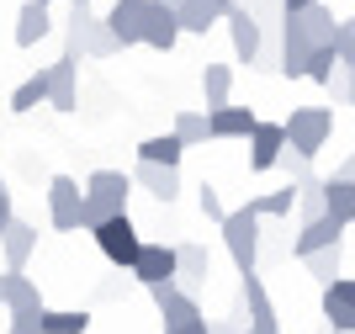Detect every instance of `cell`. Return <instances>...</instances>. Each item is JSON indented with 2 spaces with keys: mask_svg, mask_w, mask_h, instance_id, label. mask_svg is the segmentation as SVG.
<instances>
[{
  "mask_svg": "<svg viewBox=\"0 0 355 334\" xmlns=\"http://www.w3.org/2000/svg\"><path fill=\"white\" fill-rule=\"evenodd\" d=\"M128 191H133V175L122 170H96L85 181V218H80V228H106L112 218H122L128 212Z\"/></svg>",
  "mask_w": 355,
  "mask_h": 334,
  "instance_id": "6da1fadb",
  "label": "cell"
},
{
  "mask_svg": "<svg viewBox=\"0 0 355 334\" xmlns=\"http://www.w3.org/2000/svg\"><path fill=\"white\" fill-rule=\"evenodd\" d=\"M282 128H286V149L302 154V160H313L329 144V133H334V112L329 106H292V117H286Z\"/></svg>",
  "mask_w": 355,
  "mask_h": 334,
  "instance_id": "7a4b0ae2",
  "label": "cell"
},
{
  "mask_svg": "<svg viewBox=\"0 0 355 334\" xmlns=\"http://www.w3.org/2000/svg\"><path fill=\"white\" fill-rule=\"evenodd\" d=\"M64 43H69V53H85V58H112V53H122L117 32L106 27V16H96V11H74L69 27H64Z\"/></svg>",
  "mask_w": 355,
  "mask_h": 334,
  "instance_id": "3957f363",
  "label": "cell"
},
{
  "mask_svg": "<svg viewBox=\"0 0 355 334\" xmlns=\"http://www.w3.org/2000/svg\"><path fill=\"white\" fill-rule=\"evenodd\" d=\"M223 244L234 255L239 276H254V260H260V212L254 207H234L228 223H223Z\"/></svg>",
  "mask_w": 355,
  "mask_h": 334,
  "instance_id": "277c9868",
  "label": "cell"
},
{
  "mask_svg": "<svg viewBox=\"0 0 355 334\" xmlns=\"http://www.w3.org/2000/svg\"><path fill=\"white\" fill-rule=\"evenodd\" d=\"M96 244H101V255L112 265H122V271H133L138 265V255H144V239H138V228H133V218L122 212V218H112L106 228H96Z\"/></svg>",
  "mask_w": 355,
  "mask_h": 334,
  "instance_id": "5b68a950",
  "label": "cell"
},
{
  "mask_svg": "<svg viewBox=\"0 0 355 334\" xmlns=\"http://www.w3.org/2000/svg\"><path fill=\"white\" fill-rule=\"evenodd\" d=\"M80 218H85V191H80V181L53 175V181H48V223L69 233V228H80Z\"/></svg>",
  "mask_w": 355,
  "mask_h": 334,
  "instance_id": "8992f818",
  "label": "cell"
},
{
  "mask_svg": "<svg viewBox=\"0 0 355 334\" xmlns=\"http://www.w3.org/2000/svg\"><path fill=\"white\" fill-rule=\"evenodd\" d=\"M223 22H228V43H234V58L254 69V64H260V53H266V27L250 16V6H234Z\"/></svg>",
  "mask_w": 355,
  "mask_h": 334,
  "instance_id": "52a82bcc",
  "label": "cell"
},
{
  "mask_svg": "<svg viewBox=\"0 0 355 334\" xmlns=\"http://www.w3.org/2000/svg\"><path fill=\"white\" fill-rule=\"evenodd\" d=\"M133 276L144 281L148 292H154V287H170V281L180 276V249H175V244H144V255H138V265H133Z\"/></svg>",
  "mask_w": 355,
  "mask_h": 334,
  "instance_id": "ba28073f",
  "label": "cell"
},
{
  "mask_svg": "<svg viewBox=\"0 0 355 334\" xmlns=\"http://www.w3.org/2000/svg\"><path fill=\"white\" fill-rule=\"evenodd\" d=\"M48 80H53L48 106H53V112H74V106H80V53H69V48H64L59 64H48Z\"/></svg>",
  "mask_w": 355,
  "mask_h": 334,
  "instance_id": "9c48e42d",
  "label": "cell"
},
{
  "mask_svg": "<svg viewBox=\"0 0 355 334\" xmlns=\"http://www.w3.org/2000/svg\"><path fill=\"white\" fill-rule=\"evenodd\" d=\"M318 308H324V319H329L334 334H355V276H340L334 287H324Z\"/></svg>",
  "mask_w": 355,
  "mask_h": 334,
  "instance_id": "30bf717a",
  "label": "cell"
},
{
  "mask_svg": "<svg viewBox=\"0 0 355 334\" xmlns=\"http://www.w3.org/2000/svg\"><path fill=\"white\" fill-rule=\"evenodd\" d=\"M345 228H350V223H340L334 212L318 218V223H302V233L292 239V255H297V260H308V255H318V249H340Z\"/></svg>",
  "mask_w": 355,
  "mask_h": 334,
  "instance_id": "8fae6325",
  "label": "cell"
},
{
  "mask_svg": "<svg viewBox=\"0 0 355 334\" xmlns=\"http://www.w3.org/2000/svg\"><path fill=\"white\" fill-rule=\"evenodd\" d=\"M148 297H154V308H159V319H164V334L180 329V324H196V319H202V303H196V297H186L175 281H170V287H154Z\"/></svg>",
  "mask_w": 355,
  "mask_h": 334,
  "instance_id": "7c38bea8",
  "label": "cell"
},
{
  "mask_svg": "<svg viewBox=\"0 0 355 334\" xmlns=\"http://www.w3.org/2000/svg\"><path fill=\"white\" fill-rule=\"evenodd\" d=\"M106 27L117 32L122 48L144 43V27H148V0H117L112 11H106Z\"/></svg>",
  "mask_w": 355,
  "mask_h": 334,
  "instance_id": "4fadbf2b",
  "label": "cell"
},
{
  "mask_svg": "<svg viewBox=\"0 0 355 334\" xmlns=\"http://www.w3.org/2000/svg\"><path fill=\"white\" fill-rule=\"evenodd\" d=\"M286 154V128L282 122H260L250 133V170H276Z\"/></svg>",
  "mask_w": 355,
  "mask_h": 334,
  "instance_id": "5bb4252c",
  "label": "cell"
},
{
  "mask_svg": "<svg viewBox=\"0 0 355 334\" xmlns=\"http://www.w3.org/2000/svg\"><path fill=\"white\" fill-rule=\"evenodd\" d=\"M180 249V276H175V287L186 292V297H196V292L207 287V276H212V255L202 244H175Z\"/></svg>",
  "mask_w": 355,
  "mask_h": 334,
  "instance_id": "9a60e30c",
  "label": "cell"
},
{
  "mask_svg": "<svg viewBox=\"0 0 355 334\" xmlns=\"http://www.w3.org/2000/svg\"><path fill=\"white\" fill-rule=\"evenodd\" d=\"M180 37V11H170V6H159V0H148V27H144V43L159 48V53H170Z\"/></svg>",
  "mask_w": 355,
  "mask_h": 334,
  "instance_id": "2e32d148",
  "label": "cell"
},
{
  "mask_svg": "<svg viewBox=\"0 0 355 334\" xmlns=\"http://www.w3.org/2000/svg\"><path fill=\"white\" fill-rule=\"evenodd\" d=\"M133 186H144L148 197H154V202H175L180 197V170H164V165H144L138 160V170H133Z\"/></svg>",
  "mask_w": 355,
  "mask_h": 334,
  "instance_id": "e0dca14e",
  "label": "cell"
},
{
  "mask_svg": "<svg viewBox=\"0 0 355 334\" xmlns=\"http://www.w3.org/2000/svg\"><path fill=\"white\" fill-rule=\"evenodd\" d=\"M48 32H53V16H48V6H43V0H21V11H16V48L43 43Z\"/></svg>",
  "mask_w": 355,
  "mask_h": 334,
  "instance_id": "ac0fdd59",
  "label": "cell"
},
{
  "mask_svg": "<svg viewBox=\"0 0 355 334\" xmlns=\"http://www.w3.org/2000/svg\"><path fill=\"white\" fill-rule=\"evenodd\" d=\"M297 16H302V32H308L313 53H318V48H334V43H340V16L329 11L324 0H318V6H308V11H297Z\"/></svg>",
  "mask_w": 355,
  "mask_h": 334,
  "instance_id": "d6986e66",
  "label": "cell"
},
{
  "mask_svg": "<svg viewBox=\"0 0 355 334\" xmlns=\"http://www.w3.org/2000/svg\"><path fill=\"white\" fill-rule=\"evenodd\" d=\"M32 249H37V228L16 218L11 228H6V239H0V255H6V271H16V276H21V265L32 260Z\"/></svg>",
  "mask_w": 355,
  "mask_h": 334,
  "instance_id": "ffe728a7",
  "label": "cell"
},
{
  "mask_svg": "<svg viewBox=\"0 0 355 334\" xmlns=\"http://www.w3.org/2000/svg\"><path fill=\"white\" fill-rule=\"evenodd\" d=\"M0 292H6V313H43V292L32 287L27 276H16V271H6V276H0Z\"/></svg>",
  "mask_w": 355,
  "mask_h": 334,
  "instance_id": "44dd1931",
  "label": "cell"
},
{
  "mask_svg": "<svg viewBox=\"0 0 355 334\" xmlns=\"http://www.w3.org/2000/svg\"><path fill=\"white\" fill-rule=\"evenodd\" d=\"M212 117V138H250L260 128V117L250 106H223V112H207Z\"/></svg>",
  "mask_w": 355,
  "mask_h": 334,
  "instance_id": "7402d4cb",
  "label": "cell"
},
{
  "mask_svg": "<svg viewBox=\"0 0 355 334\" xmlns=\"http://www.w3.org/2000/svg\"><path fill=\"white\" fill-rule=\"evenodd\" d=\"M180 154H186V144H180L175 133H159V138H144V144H138V160L164 165V170H180Z\"/></svg>",
  "mask_w": 355,
  "mask_h": 334,
  "instance_id": "603a6c76",
  "label": "cell"
},
{
  "mask_svg": "<svg viewBox=\"0 0 355 334\" xmlns=\"http://www.w3.org/2000/svg\"><path fill=\"white\" fill-rule=\"evenodd\" d=\"M228 90H234V69H228V64H207V69H202V96H207V112H223V106H228Z\"/></svg>",
  "mask_w": 355,
  "mask_h": 334,
  "instance_id": "cb8c5ba5",
  "label": "cell"
},
{
  "mask_svg": "<svg viewBox=\"0 0 355 334\" xmlns=\"http://www.w3.org/2000/svg\"><path fill=\"white\" fill-rule=\"evenodd\" d=\"M48 90H53V80H48V69L27 74V80H21V85L11 90V112H32V106H43V101H48Z\"/></svg>",
  "mask_w": 355,
  "mask_h": 334,
  "instance_id": "d4e9b609",
  "label": "cell"
},
{
  "mask_svg": "<svg viewBox=\"0 0 355 334\" xmlns=\"http://www.w3.org/2000/svg\"><path fill=\"white\" fill-rule=\"evenodd\" d=\"M324 202H329V212H334L340 223H355V181L329 175V181H324Z\"/></svg>",
  "mask_w": 355,
  "mask_h": 334,
  "instance_id": "484cf974",
  "label": "cell"
},
{
  "mask_svg": "<svg viewBox=\"0 0 355 334\" xmlns=\"http://www.w3.org/2000/svg\"><path fill=\"white\" fill-rule=\"evenodd\" d=\"M244 313H250V324H276V308H270V292L260 276H244Z\"/></svg>",
  "mask_w": 355,
  "mask_h": 334,
  "instance_id": "4316f807",
  "label": "cell"
},
{
  "mask_svg": "<svg viewBox=\"0 0 355 334\" xmlns=\"http://www.w3.org/2000/svg\"><path fill=\"white\" fill-rule=\"evenodd\" d=\"M212 22H223L218 6H207V0H186L180 6V32H196V37H207Z\"/></svg>",
  "mask_w": 355,
  "mask_h": 334,
  "instance_id": "83f0119b",
  "label": "cell"
},
{
  "mask_svg": "<svg viewBox=\"0 0 355 334\" xmlns=\"http://www.w3.org/2000/svg\"><path fill=\"white\" fill-rule=\"evenodd\" d=\"M297 197H302L297 186H282V191H266V197H250V207L260 212V218H292Z\"/></svg>",
  "mask_w": 355,
  "mask_h": 334,
  "instance_id": "f1b7e54d",
  "label": "cell"
},
{
  "mask_svg": "<svg viewBox=\"0 0 355 334\" xmlns=\"http://www.w3.org/2000/svg\"><path fill=\"white\" fill-rule=\"evenodd\" d=\"M90 319L80 313V308H48L43 313V334H85Z\"/></svg>",
  "mask_w": 355,
  "mask_h": 334,
  "instance_id": "f546056e",
  "label": "cell"
},
{
  "mask_svg": "<svg viewBox=\"0 0 355 334\" xmlns=\"http://www.w3.org/2000/svg\"><path fill=\"white\" fill-rule=\"evenodd\" d=\"M170 133H175L180 144L191 149V144H202V138H212V117H207V112H180Z\"/></svg>",
  "mask_w": 355,
  "mask_h": 334,
  "instance_id": "4dcf8cb0",
  "label": "cell"
},
{
  "mask_svg": "<svg viewBox=\"0 0 355 334\" xmlns=\"http://www.w3.org/2000/svg\"><path fill=\"white\" fill-rule=\"evenodd\" d=\"M308 276L313 281H324V287H334V281H340V249H318V255H308Z\"/></svg>",
  "mask_w": 355,
  "mask_h": 334,
  "instance_id": "1f68e13d",
  "label": "cell"
},
{
  "mask_svg": "<svg viewBox=\"0 0 355 334\" xmlns=\"http://www.w3.org/2000/svg\"><path fill=\"white\" fill-rule=\"evenodd\" d=\"M297 212H302V223H318V218H329L324 181H318V186H302V197H297Z\"/></svg>",
  "mask_w": 355,
  "mask_h": 334,
  "instance_id": "d6a6232c",
  "label": "cell"
},
{
  "mask_svg": "<svg viewBox=\"0 0 355 334\" xmlns=\"http://www.w3.org/2000/svg\"><path fill=\"white\" fill-rule=\"evenodd\" d=\"M334 48H340L345 69H355V16H345V22H340V43H334Z\"/></svg>",
  "mask_w": 355,
  "mask_h": 334,
  "instance_id": "836d02e7",
  "label": "cell"
},
{
  "mask_svg": "<svg viewBox=\"0 0 355 334\" xmlns=\"http://www.w3.org/2000/svg\"><path fill=\"white\" fill-rule=\"evenodd\" d=\"M196 202H202V212H207V218L218 223V228H223V223H228V207H223L218 186H202V197H196Z\"/></svg>",
  "mask_w": 355,
  "mask_h": 334,
  "instance_id": "e575fe53",
  "label": "cell"
},
{
  "mask_svg": "<svg viewBox=\"0 0 355 334\" xmlns=\"http://www.w3.org/2000/svg\"><path fill=\"white\" fill-rule=\"evenodd\" d=\"M43 313H48V308H43ZM43 313H16L11 334H43Z\"/></svg>",
  "mask_w": 355,
  "mask_h": 334,
  "instance_id": "d590c367",
  "label": "cell"
},
{
  "mask_svg": "<svg viewBox=\"0 0 355 334\" xmlns=\"http://www.w3.org/2000/svg\"><path fill=\"white\" fill-rule=\"evenodd\" d=\"M16 223V207H11V191H0V239H6V228Z\"/></svg>",
  "mask_w": 355,
  "mask_h": 334,
  "instance_id": "8d00e7d4",
  "label": "cell"
},
{
  "mask_svg": "<svg viewBox=\"0 0 355 334\" xmlns=\"http://www.w3.org/2000/svg\"><path fill=\"white\" fill-rule=\"evenodd\" d=\"M239 319H244V313H234V319H223V324H212V334H244V324H239Z\"/></svg>",
  "mask_w": 355,
  "mask_h": 334,
  "instance_id": "74e56055",
  "label": "cell"
},
{
  "mask_svg": "<svg viewBox=\"0 0 355 334\" xmlns=\"http://www.w3.org/2000/svg\"><path fill=\"white\" fill-rule=\"evenodd\" d=\"M170 334H212V324H207V319H196V324H180V329H170Z\"/></svg>",
  "mask_w": 355,
  "mask_h": 334,
  "instance_id": "f35d334b",
  "label": "cell"
},
{
  "mask_svg": "<svg viewBox=\"0 0 355 334\" xmlns=\"http://www.w3.org/2000/svg\"><path fill=\"white\" fill-rule=\"evenodd\" d=\"M286 6V16H297V11H308V6H318V0H282Z\"/></svg>",
  "mask_w": 355,
  "mask_h": 334,
  "instance_id": "ab89813d",
  "label": "cell"
},
{
  "mask_svg": "<svg viewBox=\"0 0 355 334\" xmlns=\"http://www.w3.org/2000/svg\"><path fill=\"white\" fill-rule=\"evenodd\" d=\"M334 175H340V181H355V154H350V160H345V165H340Z\"/></svg>",
  "mask_w": 355,
  "mask_h": 334,
  "instance_id": "60d3db41",
  "label": "cell"
},
{
  "mask_svg": "<svg viewBox=\"0 0 355 334\" xmlns=\"http://www.w3.org/2000/svg\"><path fill=\"white\" fill-rule=\"evenodd\" d=\"M244 334H282V329H276V324H250Z\"/></svg>",
  "mask_w": 355,
  "mask_h": 334,
  "instance_id": "b9f144b4",
  "label": "cell"
},
{
  "mask_svg": "<svg viewBox=\"0 0 355 334\" xmlns=\"http://www.w3.org/2000/svg\"><path fill=\"white\" fill-rule=\"evenodd\" d=\"M69 6H74V11H90V0H69Z\"/></svg>",
  "mask_w": 355,
  "mask_h": 334,
  "instance_id": "7bdbcfd3",
  "label": "cell"
},
{
  "mask_svg": "<svg viewBox=\"0 0 355 334\" xmlns=\"http://www.w3.org/2000/svg\"><path fill=\"white\" fill-rule=\"evenodd\" d=\"M159 6H170V11H180V6H186V0H159Z\"/></svg>",
  "mask_w": 355,
  "mask_h": 334,
  "instance_id": "ee69618b",
  "label": "cell"
},
{
  "mask_svg": "<svg viewBox=\"0 0 355 334\" xmlns=\"http://www.w3.org/2000/svg\"><path fill=\"white\" fill-rule=\"evenodd\" d=\"M350 106H355V69H350Z\"/></svg>",
  "mask_w": 355,
  "mask_h": 334,
  "instance_id": "f6af8a7d",
  "label": "cell"
},
{
  "mask_svg": "<svg viewBox=\"0 0 355 334\" xmlns=\"http://www.w3.org/2000/svg\"><path fill=\"white\" fill-rule=\"evenodd\" d=\"M0 308H6V292H0Z\"/></svg>",
  "mask_w": 355,
  "mask_h": 334,
  "instance_id": "bcb514c9",
  "label": "cell"
},
{
  "mask_svg": "<svg viewBox=\"0 0 355 334\" xmlns=\"http://www.w3.org/2000/svg\"><path fill=\"white\" fill-rule=\"evenodd\" d=\"M0 191H6V181H0Z\"/></svg>",
  "mask_w": 355,
  "mask_h": 334,
  "instance_id": "7dc6e473",
  "label": "cell"
},
{
  "mask_svg": "<svg viewBox=\"0 0 355 334\" xmlns=\"http://www.w3.org/2000/svg\"><path fill=\"white\" fill-rule=\"evenodd\" d=\"M43 6H53V0H43Z\"/></svg>",
  "mask_w": 355,
  "mask_h": 334,
  "instance_id": "c3c4849f",
  "label": "cell"
},
{
  "mask_svg": "<svg viewBox=\"0 0 355 334\" xmlns=\"http://www.w3.org/2000/svg\"><path fill=\"white\" fill-rule=\"evenodd\" d=\"M329 334H334V329H329Z\"/></svg>",
  "mask_w": 355,
  "mask_h": 334,
  "instance_id": "681fc988",
  "label": "cell"
}]
</instances>
